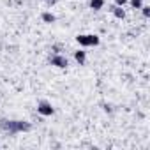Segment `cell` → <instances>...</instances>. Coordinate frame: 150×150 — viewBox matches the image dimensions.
Wrapping results in <instances>:
<instances>
[{"label": "cell", "mask_w": 150, "mask_h": 150, "mask_svg": "<svg viewBox=\"0 0 150 150\" xmlns=\"http://www.w3.org/2000/svg\"><path fill=\"white\" fill-rule=\"evenodd\" d=\"M50 64H51V65H55V67H58V69H65V67L69 65V60H67V57H65V55L55 53V55L50 58Z\"/></svg>", "instance_id": "obj_3"}, {"label": "cell", "mask_w": 150, "mask_h": 150, "mask_svg": "<svg viewBox=\"0 0 150 150\" xmlns=\"http://www.w3.org/2000/svg\"><path fill=\"white\" fill-rule=\"evenodd\" d=\"M111 13H113V16H115L117 20H124V18H125V11H124V7H120V6H111Z\"/></svg>", "instance_id": "obj_5"}, {"label": "cell", "mask_w": 150, "mask_h": 150, "mask_svg": "<svg viewBox=\"0 0 150 150\" xmlns=\"http://www.w3.org/2000/svg\"><path fill=\"white\" fill-rule=\"evenodd\" d=\"M37 113H41L42 117H51V115L55 113V108L51 106V103H48V101H41V103L37 104Z\"/></svg>", "instance_id": "obj_4"}, {"label": "cell", "mask_w": 150, "mask_h": 150, "mask_svg": "<svg viewBox=\"0 0 150 150\" xmlns=\"http://www.w3.org/2000/svg\"><path fill=\"white\" fill-rule=\"evenodd\" d=\"M139 9H141V13H143V16H145V18H148V16H150V6H141Z\"/></svg>", "instance_id": "obj_10"}, {"label": "cell", "mask_w": 150, "mask_h": 150, "mask_svg": "<svg viewBox=\"0 0 150 150\" xmlns=\"http://www.w3.org/2000/svg\"><path fill=\"white\" fill-rule=\"evenodd\" d=\"M127 4V0H115V6H120V7H124Z\"/></svg>", "instance_id": "obj_11"}, {"label": "cell", "mask_w": 150, "mask_h": 150, "mask_svg": "<svg viewBox=\"0 0 150 150\" xmlns=\"http://www.w3.org/2000/svg\"><path fill=\"white\" fill-rule=\"evenodd\" d=\"M76 41H78V44L83 46V48L97 46V44L101 42L99 35H96V34H80V35H76Z\"/></svg>", "instance_id": "obj_1"}, {"label": "cell", "mask_w": 150, "mask_h": 150, "mask_svg": "<svg viewBox=\"0 0 150 150\" xmlns=\"http://www.w3.org/2000/svg\"><path fill=\"white\" fill-rule=\"evenodd\" d=\"M129 4H131L132 9H139L143 6V0H129Z\"/></svg>", "instance_id": "obj_9"}, {"label": "cell", "mask_w": 150, "mask_h": 150, "mask_svg": "<svg viewBox=\"0 0 150 150\" xmlns=\"http://www.w3.org/2000/svg\"><path fill=\"white\" fill-rule=\"evenodd\" d=\"M46 2H48V4H55V2H57V0H46Z\"/></svg>", "instance_id": "obj_13"}, {"label": "cell", "mask_w": 150, "mask_h": 150, "mask_svg": "<svg viewBox=\"0 0 150 150\" xmlns=\"http://www.w3.org/2000/svg\"><path fill=\"white\" fill-rule=\"evenodd\" d=\"M74 60H76L80 65H83L87 62V53L83 50H78V51H74Z\"/></svg>", "instance_id": "obj_6"}, {"label": "cell", "mask_w": 150, "mask_h": 150, "mask_svg": "<svg viewBox=\"0 0 150 150\" xmlns=\"http://www.w3.org/2000/svg\"><path fill=\"white\" fill-rule=\"evenodd\" d=\"M104 111H108V113H111V106H108V104H104Z\"/></svg>", "instance_id": "obj_12"}, {"label": "cell", "mask_w": 150, "mask_h": 150, "mask_svg": "<svg viewBox=\"0 0 150 150\" xmlns=\"http://www.w3.org/2000/svg\"><path fill=\"white\" fill-rule=\"evenodd\" d=\"M41 18H42V21H44V23H55V20H57L53 13H42V14H41Z\"/></svg>", "instance_id": "obj_8"}, {"label": "cell", "mask_w": 150, "mask_h": 150, "mask_svg": "<svg viewBox=\"0 0 150 150\" xmlns=\"http://www.w3.org/2000/svg\"><path fill=\"white\" fill-rule=\"evenodd\" d=\"M103 7H104V0H90V9L101 11Z\"/></svg>", "instance_id": "obj_7"}, {"label": "cell", "mask_w": 150, "mask_h": 150, "mask_svg": "<svg viewBox=\"0 0 150 150\" xmlns=\"http://www.w3.org/2000/svg\"><path fill=\"white\" fill-rule=\"evenodd\" d=\"M0 129H2L4 132H7L9 136H14V134H18V129H16V120L0 118Z\"/></svg>", "instance_id": "obj_2"}]
</instances>
